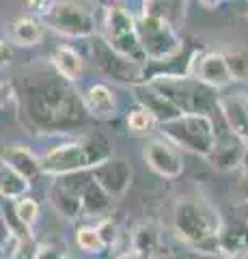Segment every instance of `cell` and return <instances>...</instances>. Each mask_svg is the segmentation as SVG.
Segmentation results:
<instances>
[{
	"label": "cell",
	"instance_id": "1",
	"mask_svg": "<svg viewBox=\"0 0 248 259\" xmlns=\"http://www.w3.org/2000/svg\"><path fill=\"white\" fill-rule=\"evenodd\" d=\"M15 97L20 100V117L33 130L65 132L89 119L78 89L63 80L54 69L50 74L39 71L28 76L22 93Z\"/></svg>",
	"mask_w": 248,
	"mask_h": 259
},
{
	"label": "cell",
	"instance_id": "2",
	"mask_svg": "<svg viewBox=\"0 0 248 259\" xmlns=\"http://www.w3.org/2000/svg\"><path fill=\"white\" fill-rule=\"evenodd\" d=\"M173 225L177 238L190 250L201 255H220L218 231L222 223L210 203L190 197L179 199L173 209Z\"/></svg>",
	"mask_w": 248,
	"mask_h": 259
},
{
	"label": "cell",
	"instance_id": "3",
	"mask_svg": "<svg viewBox=\"0 0 248 259\" xmlns=\"http://www.w3.org/2000/svg\"><path fill=\"white\" fill-rule=\"evenodd\" d=\"M113 158V149L104 134H86L76 141L59 143L50 151H45L41 158V173L65 177L74 173L93 171L102 162Z\"/></svg>",
	"mask_w": 248,
	"mask_h": 259
},
{
	"label": "cell",
	"instance_id": "4",
	"mask_svg": "<svg viewBox=\"0 0 248 259\" xmlns=\"http://www.w3.org/2000/svg\"><path fill=\"white\" fill-rule=\"evenodd\" d=\"M147 82L162 91L181 110V115H212L218 112V93L188 74H156Z\"/></svg>",
	"mask_w": 248,
	"mask_h": 259
},
{
	"label": "cell",
	"instance_id": "5",
	"mask_svg": "<svg viewBox=\"0 0 248 259\" xmlns=\"http://www.w3.org/2000/svg\"><path fill=\"white\" fill-rule=\"evenodd\" d=\"M164 139L175 147L192 151L207 158L216 145V121L214 115H181L171 123L160 125Z\"/></svg>",
	"mask_w": 248,
	"mask_h": 259
},
{
	"label": "cell",
	"instance_id": "6",
	"mask_svg": "<svg viewBox=\"0 0 248 259\" xmlns=\"http://www.w3.org/2000/svg\"><path fill=\"white\" fill-rule=\"evenodd\" d=\"M136 30H138V39L147 61L166 63L175 59L183 48L179 32L171 22L156 18V15H149L145 11L136 15Z\"/></svg>",
	"mask_w": 248,
	"mask_h": 259
},
{
	"label": "cell",
	"instance_id": "7",
	"mask_svg": "<svg viewBox=\"0 0 248 259\" xmlns=\"http://www.w3.org/2000/svg\"><path fill=\"white\" fill-rule=\"evenodd\" d=\"M104 39L106 44L125 59L142 65L147 61L142 52L138 30H136V15H132L123 5H108L104 11Z\"/></svg>",
	"mask_w": 248,
	"mask_h": 259
},
{
	"label": "cell",
	"instance_id": "8",
	"mask_svg": "<svg viewBox=\"0 0 248 259\" xmlns=\"http://www.w3.org/2000/svg\"><path fill=\"white\" fill-rule=\"evenodd\" d=\"M91 54H93V63L102 76H106L108 80H115V82L121 84H130V87H138L145 80V71H142V65L134 63L130 59H125L119 52H115L113 48L106 44L104 37H93L91 41Z\"/></svg>",
	"mask_w": 248,
	"mask_h": 259
},
{
	"label": "cell",
	"instance_id": "9",
	"mask_svg": "<svg viewBox=\"0 0 248 259\" xmlns=\"http://www.w3.org/2000/svg\"><path fill=\"white\" fill-rule=\"evenodd\" d=\"M45 20L63 37L84 39L95 35V13L82 3H54V9Z\"/></svg>",
	"mask_w": 248,
	"mask_h": 259
},
{
	"label": "cell",
	"instance_id": "10",
	"mask_svg": "<svg viewBox=\"0 0 248 259\" xmlns=\"http://www.w3.org/2000/svg\"><path fill=\"white\" fill-rule=\"evenodd\" d=\"M89 177L91 171L57 177V182H52L47 188V201L54 207V212L67 221H76L82 216V188L89 182Z\"/></svg>",
	"mask_w": 248,
	"mask_h": 259
},
{
	"label": "cell",
	"instance_id": "11",
	"mask_svg": "<svg viewBox=\"0 0 248 259\" xmlns=\"http://www.w3.org/2000/svg\"><path fill=\"white\" fill-rule=\"evenodd\" d=\"M246 153H248V145L242 139H237V136L227 127V123H222V130L216 127L214 151L205 160L210 162V166L214 171L229 173V171H235V168H242Z\"/></svg>",
	"mask_w": 248,
	"mask_h": 259
},
{
	"label": "cell",
	"instance_id": "12",
	"mask_svg": "<svg viewBox=\"0 0 248 259\" xmlns=\"http://www.w3.org/2000/svg\"><path fill=\"white\" fill-rule=\"evenodd\" d=\"M142 158L154 173L164 180H177L183 173V158L179 149L166 139H151L142 147Z\"/></svg>",
	"mask_w": 248,
	"mask_h": 259
},
{
	"label": "cell",
	"instance_id": "13",
	"mask_svg": "<svg viewBox=\"0 0 248 259\" xmlns=\"http://www.w3.org/2000/svg\"><path fill=\"white\" fill-rule=\"evenodd\" d=\"M190 71L188 76L196 78L199 82L207 84L214 91L218 89H229L231 82H233V76L229 71V65H227V56L222 52H205V54H196L194 59L190 61Z\"/></svg>",
	"mask_w": 248,
	"mask_h": 259
},
{
	"label": "cell",
	"instance_id": "14",
	"mask_svg": "<svg viewBox=\"0 0 248 259\" xmlns=\"http://www.w3.org/2000/svg\"><path fill=\"white\" fill-rule=\"evenodd\" d=\"M218 112L231 132L248 145V93L242 89H225L218 93Z\"/></svg>",
	"mask_w": 248,
	"mask_h": 259
},
{
	"label": "cell",
	"instance_id": "15",
	"mask_svg": "<svg viewBox=\"0 0 248 259\" xmlns=\"http://www.w3.org/2000/svg\"><path fill=\"white\" fill-rule=\"evenodd\" d=\"M91 177L97 182L104 190H106L113 199H121L132 186L134 180V168L125 158L113 156L110 160L102 162L91 171Z\"/></svg>",
	"mask_w": 248,
	"mask_h": 259
},
{
	"label": "cell",
	"instance_id": "16",
	"mask_svg": "<svg viewBox=\"0 0 248 259\" xmlns=\"http://www.w3.org/2000/svg\"><path fill=\"white\" fill-rule=\"evenodd\" d=\"M132 89H134V95H136V104L142 106L145 110H149L151 115H154V119L158 121V125L171 123V121L181 117V110L175 106L162 91H158L151 82H142V84L132 87Z\"/></svg>",
	"mask_w": 248,
	"mask_h": 259
},
{
	"label": "cell",
	"instance_id": "17",
	"mask_svg": "<svg viewBox=\"0 0 248 259\" xmlns=\"http://www.w3.org/2000/svg\"><path fill=\"white\" fill-rule=\"evenodd\" d=\"M0 160L5 164H9L13 171H18L22 177H26L28 182H33L37 175H41V160L26 145H18V143L0 145Z\"/></svg>",
	"mask_w": 248,
	"mask_h": 259
},
{
	"label": "cell",
	"instance_id": "18",
	"mask_svg": "<svg viewBox=\"0 0 248 259\" xmlns=\"http://www.w3.org/2000/svg\"><path fill=\"white\" fill-rule=\"evenodd\" d=\"M80 95H82V102H84V108L89 112V117L110 119L117 115V95L108 84L93 82Z\"/></svg>",
	"mask_w": 248,
	"mask_h": 259
},
{
	"label": "cell",
	"instance_id": "19",
	"mask_svg": "<svg viewBox=\"0 0 248 259\" xmlns=\"http://www.w3.org/2000/svg\"><path fill=\"white\" fill-rule=\"evenodd\" d=\"M218 244H220V255H225L229 259L242 257L248 250V225L244 221L220 225Z\"/></svg>",
	"mask_w": 248,
	"mask_h": 259
},
{
	"label": "cell",
	"instance_id": "20",
	"mask_svg": "<svg viewBox=\"0 0 248 259\" xmlns=\"http://www.w3.org/2000/svg\"><path fill=\"white\" fill-rule=\"evenodd\" d=\"M52 69L57 71V74L67 80V82H78L80 78H82L84 74V59L82 54H80L78 50H74L71 46H57L52 52Z\"/></svg>",
	"mask_w": 248,
	"mask_h": 259
},
{
	"label": "cell",
	"instance_id": "21",
	"mask_svg": "<svg viewBox=\"0 0 248 259\" xmlns=\"http://www.w3.org/2000/svg\"><path fill=\"white\" fill-rule=\"evenodd\" d=\"M130 242H132V250H136L145 259H154L160 246H162V231H160L156 223H140L134 227Z\"/></svg>",
	"mask_w": 248,
	"mask_h": 259
},
{
	"label": "cell",
	"instance_id": "22",
	"mask_svg": "<svg viewBox=\"0 0 248 259\" xmlns=\"http://www.w3.org/2000/svg\"><path fill=\"white\" fill-rule=\"evenodd\" d=\"M113 209V197L102 188V186L89 177V182L82 188V212L84 216H102L108 218Z\"/></svg>",
	"mask_w": 248,
	"mask_h": 259
},
{
	"label": "cell",
	"instance_id": "23",
	"mask_svg": "<svg viewBox=\"0 0 248 259\" xmlns=\"http://www.w3.org/2000/svg\"><path fill=\"white\" fill-rule=\"evenodd\" d=\"M9 39H11V44H15V46L35 48L37 44H41V39H43V24H41V20L30 18V15L18 18L9 28Z\"/></svg>",
	"mask_w": 248,
	"mask_h": 259
},
{
	"label": "cell",
	"instance_id": "24",
	"mask_svg": "<svg viewBox=\"0 0 248 259\" xmlns=\"http://www.w3.org/2000/svg\"><path fill=\"white\" fill-rule=\"evenodd\" d=\"M28 192H30V182L0 160V197L15 203V201L28 197Z\"/></svg>",
	"mask_w": 248,
	"mask_h": 259
},
{
	"label": "cell",
	"instance_id": "25",
	"mask_svg": "<svg viewBox=\"0 0 248 259\" xmlns=\"http://www.w3.org/2000/svg\"><path fill=\"white\" fill-rule=\"evenodd\" d=\"M186 3H142V11L156 18H162L166 22H171L175 28L181 26L183 18H186Z\"/></svg>",
	"mask_w": 248,
	"mask_h": 259
},
{
	"label": "cell",
	"instance_id": "26",
	"mask_svg": "<svg viewBox=\"0 0 248 259\" xmlns=\"http://www.w3.org/2000/svg\"><path fill=\"white\" fill-rule=\"evenodd\" d=\"M76 244L80 250H84V253H104V242L100 240V233L95 229V225H84L80 227L76 231Z\"/></svg>",
	"mask_w": 248,
	"mask_h": 259
},
{
	"label": "cell",
	"instance_id": "27",
	"mask_svg": "<svg viewBox=\"0 0 248 259\" xmlns=\"http://www.w3.org/2000/svg\"><path fill=\"white\" fill-rule=\"evenodd\" d=\"M127 127L132 130L134 134H149L158 127V121L154 119L149 110H145L142 106H136L134 110H130L127 115Z\"/></svg>",
	"mask_w": 248,
	"mask_h": 259
},
{
	"label": "cell",
	"instance_id": "28",
	"mask_svg": "<svg viewBox=\"0 0 248 259\" xmlns=\"http://www.w3.org/2000/svg\"><path fill=\"white\" fill-rule=\"evenodd\" d=\"M13 209H15V216H18V221L26 227V229L33 231V227L37 225L39 221V203L33 199V197H24L20 201H15L13 203Z\"/></svg>",
	"mask_w": 248,
	"mask_h": 259
},
{
	"label": "cell",
	"instance_id": "29",
	"mask_svg": "<svg viewBox=\"0 0 248 259\" xmlns=\"http://www.w3.org/2000/svg\"><path fill=\"white\" fill-rule=\"evenodd\" d=\"M225 56H227L229 71L233 76V82L235 80H248V50H235Z\"/></svg>",
	"mask_w": 248,
	"mask_h": 259
},
{
	"label": "cell",
	"instance_id": "30",
	"mask_svg": "<svg viewBox=\"0 0 248 259\" xmlns=\"http://www.w3.org/2000/svg\"><path fill=\"white\" fill-rule=\"evenodd\" d=\"M95 229H97V233H100V240L104 242V246H113L115 242L119 240V225L113 221V218H102V221L95 225Z\"/></svg>",
	"mask_w": 248,
	"mask_h": 259
},
{
	"label": "cell",
	"instance_id": "31",
	"mask_svg": "<svg viewBox=\"0 0 248 259\" xmlns=\"http://www.w3.org/2000/svg\"><path fill=\"white\" fill-rule=\"evenodd\" d=\"M37 242L33 238H26L22 242H15V250L11 259H37Z\"/></svg>",
	"mask_w": 248,
	"mask_h": 259
},
{
	"label": "cell",
	"instance_id": "32",
	"mask_svg": "<svg viewBox=\"0 0 248 259\" xmlns=\"http://www.w3.org/2000/svg\"><path fill=\"white\" fill-rule=\"evenodd\" d=\"M37 259H67V250L63 244L45 242V244L37 246Z\"/></svg>",
	"mask_w": 248,
	"mask_h": 259
},
{
	"label": "cell",
	"instance_id": "33",
	"mask_svg": "<svg viewBox=\"0 0 248 259\" xmlns=\"http://www.w3.org/2000/svg\"><path fill=\"white\" fill-rule=\"evenodd\" d=\"M15 97V91L11 84L7 82H0V110H5L7 106H9V102Z\"/></svg>",
	"mask_w": 248,
	"mask_h": 259
},
{
	"label": "cell",
	"instance_id": "34",
	"mask_svg": "<svg viewBox=\"0 0 248 259\" xmlns=\"http://www.w3.org/2000/svg\"><path fill=\"white\" fill-rule=\"evenodd\" d=\"M11 46L5 41V39H0V69H5L7 65H11Z\"/></svg>",
	"mask_w": 248,
	"mask_h": 259
},
{
	"label": "cell",
	"instance_id": "35",
	"mask_svg": "<svg viewBox=\"0 0 248 259\" xmlns=\"http://www.w3.org/2000/svg\"><path fill=\"white\" fill-rule=\"evenodd\" d=\"M242 192H244V201L248 205V153H246L244 164H242Z\"/></svg>",
	"mask_w": 248,
	"mask_h": 259
},
{
	"label": "cell",
	"instance_id": "36",
	"mask_svg": "<svg viewBox=\"0 0 248 259\" xmlns=\"http://www.w3.org/2000/svg\"><path fill=\"white\" fill-rule=\"evenodd\" d=\"M115 259H145V257H142V255H138V253H136V250H125V253H121V255H117Z\"/></svg>",
	"mask_w": 248,
	"mask_h": 259
},
{
	"label": "cell",
	"instance_id": "37",
	"mask_svg": "<svg viewBox=\"0 0 248 259\" xmlns=\"http://www.w3.org/2000/svg\"><path fill=\"white\" fill-rule=\"evenodd\" d=\"M201 5H203V7H212V11H214V7H216V9H218V7H220V3H205V0H203Z\"/></svg>",
	"mask_w": 248,
	"mask_h": 259
},
{
	"label": "cell",
	"instance_id": "38",
	"mask_svg": "<svg viewBox=\"0 0 248 259\" xmlns=\"http://www.w3.org/2000/svg\"><path fill=\"white\" fill-rule=\"evenodd\" d=\"M244 223L248 225V205H246V209H244Z\"/></svg>",
	"mask_w": 248,
	"mask_h": 259
},
{
	"label": "cell",
	"instance_id": "39",
	"mask_svg": "<svg viewBox=\"0 0 248 259\" xmlns=\"http://www.w3.org/2000/svg\"><path fill=\"white\" fill-rule=\"evenodd\" d=\"M242 13H244V15H248V5H246V9H244V11H242Z\"/></svg>",
	"mask_w": 248,
	"mask_h": 259
},
{
	"label": "cell",
	"instance_id": "40",
	"mask_svg": "<svg viewBox=\"0 0 248 259\" xmlns=\"http://www.w3.org/2000/svg\"><path fill=\"white\" fill-rule=\"evenodd\" d=\"M242 257H244V259H248V250H246V253H244V255H242Z\"/></svg>",
	"mask_w": 248,
	"mask_h": 259
},
{
	"label": "cell",
	"instance_id": "41",
	"mask_svg": "<svg viewBox=\"0 0 248 259\" xmlns=\"http://www.w3.org/2000/svg\"><path fill=\"white\" fill-rule=\"evenodd\" d=\"M0 221H3V218H0ZM0 240H3V233H0Z\"/></svg>",
	"mask_w": 248,
	"mask_h": 259
},
{
	"label": "cell",
	"instance_id": "42",
	"mask_svg": "<svg viewBox=\"0 0 248 259\" xmlns=\"http://www.w3.org/2000/svg\"><path fill=\"white\" fill-rule=\"evenodd\" d=\"M235 259H244V257H235Z\"/></svg>",
	"mask_w": 248,
	"mask_h": 259
},
{
	"label": "cell",
	"instance_id": "43",
	"mask_svg": "<svg viewBox=\"0 0 248 259\" xmlns=\"http://www.w3.org/2000/svg\"><path fill=\"white\" fill-rule=\"evenodd\" d=\"M222 259H229V257H222Z\"/></svg>",
	"mask_w": 248,
	"mask_h": 259
},
{
	"label": "cell",
	"instance_id": "44",
	"mask_svg": "<svg viewBox=\"0 0 248 259\" xmlns=\"http://www.w3.org/2000/svg\"><path fill=\"white\" fill-rule=\"evenodd\" d=\"M67 259H71V257H67Z\"/></svg>",
	"mask_w": 248,
	"mask_h": 259
}]
</instances>
